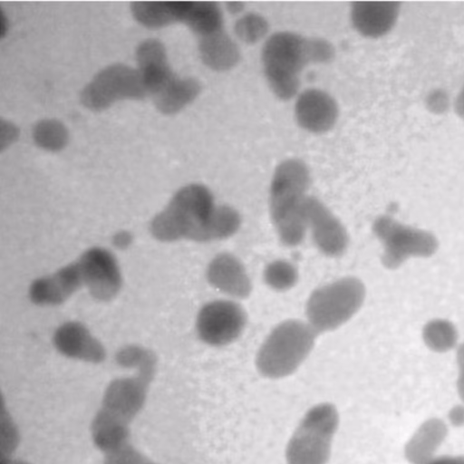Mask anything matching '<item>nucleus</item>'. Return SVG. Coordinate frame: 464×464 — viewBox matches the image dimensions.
<instances>
[{
	"instance_id": "f257e3e1",
	"label": "nucleus",
	"mask_w": 464,
	"mask_h": 464,
	"mask_svg": "<svg viewBox=\"0 0 464 464\" xmlns=\"http://www.w3.org/2000/svg\"><path fill=\"white\" fill-rule=\"evenodd\" d=\"M334 57V48L328 41L285 31L270 35L261 53L269 87L282 100L297 93L300 73L308 63H325Z\"/></svg>"
},
{
	"instance_id": "f03ea898",
	"label": "nucleus",
	"mask_w": 464,
	"mask_h": 464,
	"mask_svg": "<svg viewBox=\"0 0 464 464\" xmlns=\"http://www.w3.org/2000/svg\"><path fill=\"white\" fill-rule=\"evenodd\" d=\"M310 173L298 159H288L276 169L269 188V213L280 242L288 247L299 246L308 232L304 201Z\"/></svg>"
},
{
	"instance_id": "7ed1b4c3",
	"label": "nucleus",
	"mask_w": 464,
	"mask_h": 464,
	"mask_svg": "<svg viewBox=\"0 0 464 464\" xmlns=\"http://www.w3.org/2000/svg\"><path fill=\"white\" fill-rule=\"evenodd\" d=\"M211 191L193 183L179 189L150 225L151 235L162 242L188 239L208 242V227L216 208Z\"/></svg>"
},
{
	"instance_id": "20e7f679",
	"label": "nucleus",
	"mask_w": 464,
	"mask_h": 464,
	"mask_svg": "<svg viewBox=\"0 0 464 464\" xmlns=\"http://www.w3.org/2000/svg\"><path fill=\"white\" fill-rule=\"evenodd\" d=\"M317 335L306 321L287 319L279 323L257 351V372L272 380L293 374L311 353Z\"/></svg>"
},
{
	"instance_id": "39448f33",
	"label": "nucleus",
	"mask_w": 464,
	"mask_h": 464,
	"mask_svg": "<svg viewBox=\"0 0 464 464\" xmlns=\"http://www.w3.org/2000/svg\"><path fill=\"white\" fill-rule=\"evenodd\" d=\"M366 289L361 279L343 276L314 289L304 308L305 321L317 333L334 331L361 309Z\"/></svg>"
},
{
	"instance_id": "423d86ee",
	"label": "nucleus",
	"mask_w": 464,
	"mask_h": 464,
	"mask_svg": "<svg viewBox=\"0 0 464 464\" xmlns=\"http://www.w3.org/2000/svg\"><path fill=\"white\" fill-rule=\"evenodd\" d=\"M339 426L332 402L312 406L303 416L285 448L286 464H326Z\"/></svg>"
},
{
	"instance_id": "0eeeda50",
	"label": "nucleus",
	"mask_w": 464,
	"mask_h": 464,
	"mask_svg": "<svg viewBox=\"0 0 464 464\" xmlns=\"http://www.w3.org/2000/svg\"><path fill=\"white\" fill-rule=\"evenodd\" d=\"M372 232L382 246V262L389 269L399 267L412 256H430L439 246L431 232L401 224L389 216L378 217Z\"/></svg>"
},
{
	"instance_id": "6e6552de",
	"label": "nucleus",
	"mask_w": 464,
	"mask_h": 464,
	"mask_svg": "<svg viewBox=\"0 0 464 464\" xmlns=\"http://www.w3.org/2000/svg\"><path fill=\"white\" fill-rule=\"evenodd\" d=\"M147 94L137 69L115 63L99 72L81 92L82 103L90 110L102 111L117 101L143 99Z\"/></svg>"
},
{
	"instance_id": "1a4fd4ad",
	"label": "nucleus",
	"mask_w": 464,
	"mask_h": 464,
	"mask_svg": "<svg viewBox=\"0 0 464 464\" xmlns=\"http://www.w3.org/2000/svg\"><path fill=\"white\" fill-rule=\"evenodd\" d=\"M247 324L244 307L233 299H217L205 304L196 319L199 339L212 347H223L237 341Z\"/></svg>"
},
{
	"instance_id": "9d476101",
	"label": "nucleus",
	"mask_w": 464,
	"mask_h": 464,
	"mask_svg": "<svg viewBox=\"0 0 464 464\" xmlns=\"http://www.w3.org/2000/svg\"><path fill=\"white\" fill-rule=\"evenodd\" d=\"M304 208L308 231L317 250L328 257L343 256L349 246V235L341 220L311 195L307 196Z\"/></svg>"
},
{
	"instance_id": "9b49d317",
	"label": "nucleus",
	"mask_w": 464,
	"mask_h": 464,
	"mask_svg": "<svg viewBox=\"0 0 464 464\" xmlns=\"http://www.w3.org/2000/svg\"><path fill=\"white\" fill-rule=\"evenodd\" d=\"M83 285L99 301H109L121 287V275L114 256L103 247H92L76 260Z\"/></svg>"
},
{
	"instance_id": "f8f14e48",
	"label": "nucleus",
	"mask_w": 464,
	"mask_h": 464,
	"mask_svg": "<svg viewBox=\"0 0 464 464\" xmlns=\"http://www.w3.org/2000/svg\"><path fill=\"white\" fill-rule=\"evenodd\" d=\"M154 372L137 371L132 377L113 380L106 388L102 409L130 423L143 408Z\"/></svg>"
},
{
	"instance_id": "ddd939ff",
	"label": "nucleus",
	"mask_w": 464,
	"mask_h": 464,
	"mask_svg": "<svg viewBox=\"0 0 464 464\" xmlns=\"http://www.w3.org/2000/svg\"><path fill=\"white\" fill-rule=\"evenodd\" d=\"M136 61L147 94L152 99L167 91L179 77L169 64L165 46L157 39H147L138 45Z\"/></svg>"
},
{
	"instance_id": "4468645a",
	"label": "nucleus",
	"mask_w": 464,
	"mask_h": 464,
	"mask_svg": "<svg viewBox=\"0 0 464 464\" xmlns=\"http://www.w3.org/2000/svg\"><path fill=\"white\" fill-rule=\"evenodd\" d=\"M206 276L212 287L236 301L247 298L253 290L246 266L229 252L218 253L210 260Z\"/></svg>"
},
{
	"instance_id": "2eb2a0df",
	"label": "nucleus",
	"mask_w": 464,
	"mask_h": 464,
	"mask_svg": "<svg viewBox=\"0 0 464 464\" xmlns=\"http://www.w3.org/2000/svg\"><path fill=\"white\" fill-rule=\"evenodd\" d=\"M297 123L304 130L322 133L330 130L338 116L335 100L318 89L305 90L299 94L295 106Z\"/></svg>"
},
{
	"instance_id": "dca6fc26",
	"label": "nucleus",
	"mask_w": 464,
	"mask_h": 464,
	"mask_svg": "<svg viewBox=\"0 0 464 464\" xmlns=\"http://www.w3.org/2000/svg\"><path fill=\"white\" fill-rule=\"evenodd\" d=\"M82 285V274L75 261L51 275L35 279L30 285L29 297L38 305L60 304Z\"/></svg>"
},
{
	"instance_id": "f3484780",
	"label": "nucleus",
	"mask_w": 464,
	"mask_h": 464,
	"mask_svg": "<svg viewBox=\"0 0 464 464\" xmlns=\"http://www.w3.org/2000/svg\"><path fill=\"white\" fill-rule=\"evenodd\" d=\"M53 344L63 355L92 363L105 359L102 344L78 322H67L59 326L53 334Z\"/></svg>"
},
{
	"instance_id": "a211bd4d",
	"label": "nucleus",
	"mask_w": 464,
	"mask_h": 464,
	"mask_svg": "<svg viewBox=\"0 0 464 464\" xmlns=\"http://www.w3.org/2000/svg\"><path fill=\"white\" fill-rule=\"evenodd\" d=\"M399 12L398 2H354L352 4L351 20L361 34L376 38L393 27Z\"/></svg>"
},
{
	"instance_id": "6ab92c4d",
	"label": "nucleus",
	"mask_w": 464,
	"mask_h": 464,
	"mask_svg": "<svg viewBox=\"0 0 464 464\" xmlns=\"http://www.w3.org/2000/svg\"><path fill=\"white\" fill-rule=\"evenodd\" d=\"M171 24H187L198 38L223 30V16L215 2H172L169 8Z\"/></svg>"
},
{
	"instance_id": "aec40b11",
	"label": "nucleus",
	"mask_w": 464,
	"mask_h": 464,
	"mask_svg": "<svg viewBox=\"0 0 464 464\" xmlns=\"http://www.w3.org/2000/svg\"><path fill=\"white\" fill-rule=\"evenodd\" d=\"M449 429L440 418L424 420L407 440L403 454L409 464H429L448 436Z\"/></svg>"
},
{
	"instance_id": "412c9836",
	"label": "nucleus",
	"mask_w": 464,
	"mask_h": 464,
	"mask_svg": "<svg viewBox=\"0 0 464 464\" xmlns=\"http://www.w3.org/2000/svg\"><path fill=\"white\" fill-rule=\"evenodd\" d=\"M198 51L202 62L216 71L229 70L240 58L237 44L224 29L198 38Z\"/></svg>"
},
{
	"instance_id": "4be33fe9",
	"label": "nucleus",
	"mask_w": 464,
	"mask_h": 464,
	"mask_svg": "<svg viewBox=\"0 0 464 464\" xmlns=\"http://www.w3.org/2000/svg\"><path fill=\"white\" fill-rule=\"evenodd\" d=\"M94 445L105 454L129 443V423L100 409L91 424Z\"/></svg>"
},
{
	"instance_id": "5701e85b",
	"label": "nucleus",
	"mask_w": 464,
	"mask_h": 464,
	"mask_svg": "<svg viewBox=\"0 0 464 464\" xmlns=\"http://www.w3.org/2000/svg\"><path fill=\"white\" fill-rule=\"evenodd\" d=\"M201 86L197 79L179 76L169 89L153 101L160 111L172 114L193 102L199 94Z\"/></svg>"
},
{
	"instance_id": "b1692460",
	"label": "nucleus",
	"mask_w": 464,
	"mask_h": 464,
	"mask_svg": "<svg viewBox=\"0 0 464 464\" xmlns=\"http://www.w3.org/2000/svg\"><path fill=\"white\" fill-rule=\"evenodd\" d=\"M242 223L240 213L229 205H217L208 227V242L233 237Z\"/></svg>"
},
{
	"instance_id": "393cba45",
	"label": "nucleus",
	"mask_w": 464,
	"mask_h": 464,
	"mask_svg": "<svg viewBox=\"0 0 464 464\" xmlns=\"http://www.w3.org/2000/svg\"><path fill=\"white\" fill-rule=\"evenodd\" d=\"M422 336L426 345L437 353H445L458 342L456 327L448 320L434 319L425 324Z\"/></svg>"
},
{
	"instance_id": "a878e982",
	"label": "nucleus",
	"mask_w": 464,
	"mask_h": 464,
	"mask_svg": "<svg viewBox=\"0 0 464 464\" xmlns=\"http://www.w3.org/2000/svg\"><path fill=\"white\" fill-rule=\"evenodd\" d=\"M263 280L272 290L285 292L293 288L299 280L297 267L288 260L275 259L263 271Z\"/></svg>"
},
{
	"instance_id": "bb28decb",
	"label": "nucleus",
	"mask_w": 464,
	"mask_h": 464,
	"mask_svg": "<svg viewBox=\"0 0 464 464\" xmlns=\"http://www.w3.org/2000/svg\"><path fill=\"white\" fill-rule=\"evenodd\" d=\"M33 136L39 147L48 150H61L68 140L65 127L55 120H43L37 122Z\"/></svg>"
},
{
	"instance_id": "cd10ccee",
	"label": "nucleus",
	"mask_w": 464,
	"mask_h": 464,
	"mask_svg": "<svg viewBox=\"0 0 464 464\" xmlns=\"http://www.w3.org/2000/svg\"><path fill=\"white\" fill-rule=\"evenodd\" d=\"M268 31V23L262 15L248 13L234 24L237 37L246 44H254L262 39Z\"/></svg>"
},
{
	"instance_id": "c85d7f7f",
	"label": "nucleus",
	"mask_w": 464,
	"mask_h": 464,
	"mask_svg": "<svg viewBox=\"0 0 464 464\" xmlns=\"http://www.w3.org/2000/svg\"><path fill=\"white\" fill-rule=\"evenodd\" d=\"M117 361L124 367H135L137 370L154 369L156 365L155 357L150 352L136 346L119 352Z\"/></svg>"
},
{
	"instance_id": "c756f323",
	"label": "nucleus",
	"mask_w": 464,
	"mask_h": 464,
	"mask_svg": "<svg viewBox=\"0 0 464 464\" xmlns=\"http://www.w3.org/2000/svg\"><path fill=\"white\" fill-rule=\"evenodd\" d=\"M19 442V433L17 429L5 409L4 405L1 413V450L2 458H11Z\"/></svg>"
},
{
	"instance_id": "7c9ffc66",
	"label": "nucleus",
	"mask_w": 464,
	"mask_h": 464,
	"mask_svg": "<svg viewBox=\"0 0 464 464\" xmlns=\"http://www.w3.org/2000/svg\"><path fill=\"white\" fill-rule=\"evenodd\" d=\"M130 443L105 454L103 464H152Z\"/></svg>"
},
{
	"instance_id": "2f4dec72",
	"label": "nucleus",
	"mask_w": 464,
	"mask_h": 464,
	"mask_svg": "<svg viewBox=\"0 0 464 464\" xmlns=\"http://www.w3.org/2000/svg\"><path fill=\"white\" fill-rule=\"evenodd\" d=\"M448 420L455 428L464 427V403L454 405L450 409Z\"/></svg>"
},
{
	"instance_id": "473e14b6",
	"label": "nucleus",
	"mask_w": 464,
	"mask_h": 464,
	"mask_svg": "<svg viewBox=\"0 0 464 464\" xmlns=\"http://www.w3.org/2000/svg\"><path fill=\"white\" fill-rule=\"evenodd\" d=\"M429 464H464V455L436 456Z\"/></svg>"
},
{
	"instance_id": "72a5a7b5",
	"label": "nucleus",
	"mask_w": 464,
	"mask_h": 464,
	"mask_svg": "<svg viewBox=\"0 0 464 464\" xmlns=\"http://www.w3.org/2000/svg\"><path fill=\"white\" fill-rule=\"evenodd\" d=\"M457 392L458 395L464 403V371L459 370V375L457 379Z\"/></svg>"
},
{
	"instance_id": "f704fd0d",
	"label": "nucleus",
	"mask_w": 464,
	"mask_h": 464,
	"mask_svg": "<svg viewBox=\"0 0 464 464\" xmlns=\"http://www.w3.org/2000/svg\"><path fill=\"white\" fill-rule=\"evenodd\" d=\"M455 108L458 114L464 118V86L456 100Z\"/></svg>"
},
{
	"instance_id": "c9c22d12",
	"label": "nucleus",
	"mask_w": 464,
	"mask_h": 464,
	"mask_svg": "<svg viewBox=\"0 0 464 464\" xmlns=\"http://www.w3.org/2000/svg\"><path fill=\"white\" fill-rule=\"evenodd\" d=\"M456 357L459 370L464 371V343L458 347Z\"/></svg>"
},
{
	"instance_id": "e433bc0d",
	"label": "nucleus",
	"mask_w": 464,
	"mask_h": 464,
	"mask_svg": "<svg viewBox=\"0 0 464 464\" xmlns=\"http://www.w3.org/2000/svg\"><path fill=\"white\" fill-rule=\"evenodd\" d=\"M1 464H29L21 459H13L12 458H2Z\"/></svg>"
},
{
	"instance_id": "4c0bfd02",
	"label": "nucleus",
	"mask_w": 464,
	"mask_h": 464,
	"mask_svg": "<svg viewBox=\"0 0 464 464\" xmlns=\"http://www.w3.org/2000/svg\"><path fill=\"white\" fill-rule=\"evenodd\" d=\"M129 240H130L129 235H126L123 233L121 236L117 237L116 243L118 245L128 244Z\"/></svg>"
},
{
	"instance_id": "58836bf2",
	"label": "nucleus",
	"mask_w": 464,
	"mask_h": 464,
	"mask_svg": "<svg viewBox=\"0 0 464 464\" xmlns=\"http://www.w3.org/2000/svg\"><path fill=\"white\" fill-rule=\"evenodd\" d=\"M152 464H155V463H152Z\"/></svg>"
}]
</instances>
